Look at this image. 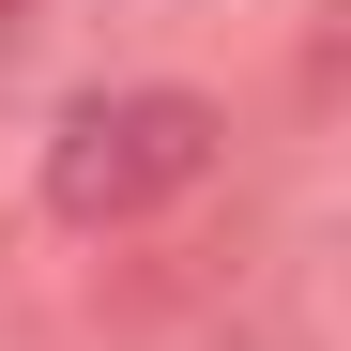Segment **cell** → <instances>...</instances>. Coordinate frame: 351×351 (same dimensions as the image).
Segmentation results:
<instances>
[{"label":"cell","instance_id":"1","mask_svg":"<svg viewBox=\"0 0 351 351\" xmlns=\"http://www.w3.org/2000/svg\"><path fill=\"white\" fill-rule=\"evenodd\" d=\"M229 153V107L214 92H168V77H123V92H77L46 123V214L62 229H153L214 184Z\"/></svg>","mask_w":351,"mask_h":351},{"label":"cell","instance_id":"2","mask_svg":"<svg viewBox=\"0 0 351 351\" xmlns=\"http://www.w3.org/2000/svg\"><path fill=\"white\" fill-rule=\"evenodd\" d=\"M16 16H31V0H0V31H16Z\"/></svg>","mask_w":351,"mask_h":351}]
</instances>
